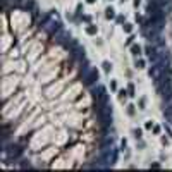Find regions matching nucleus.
<instances>
[{
    "label": "nucleus",
    "instance_id": "obj_14",
    "mask_svg": "<svg viewBox=\"0 0 172 172\" xmlns=\"http://www.w3.org/2000/svg\"><path fill=\"white\" fill-rule=\"evenodd\" d=\"M127 112H129V114H131V115H133V114H134V109H133V105H131V107H129V109H127Z\"/></svg>",
    "mask_w": 172,
    "mask_h": 172
},
{
    "label": "nucleus",
    "instance_id": "obj_10",
    "mask_svg": "<svg viewBox=\"0 0 172 172\" xmlns=\"http://www.w3.org/2000/svg\"><path fill=\"white\" fill-rule=\"evenodd\" d=\"M136 67H145V62H143V60H138V62H136Z\"/></svg>",
    "mask_w": 172,
    "mask_h": 172
},
{
    "label": "nucleus",
    "instance_id": "obj_8",
    "mask_svg": "<svg viewBox=\"0 0 172 172\" xmlns=\"http://www.w3.org/2000/svg\"><path fill=\"white\" fill-rule=\"evenodd\" d=\"M107 17H114V9H107Z\"/></svg>",
    "mask_w": 172,
    "mask_h": 172
},
{
    "label": "nucleus",
    "instance_id": "obj_9",
    "mask_svg": "<svg viewBox=\"0 0 172 172\" xmlns=\"http://www.w3.org/2000/svg\"><path fill=\"white\" fill-rule=\"evenodd\" d=\"M103 69L109 72V71H110V64H109V62H103Z\"/></svg>",
    "mask_w": 172,
    "mask_h": 172
},
{
    "label": "nucleus",
    "instance_id": "obj_11",
    "mask_svg": "<svg viewBox=\"0 0 172 172\" xmlns=\"http://www.w3.org/2000/svg\"><path fill=\"white\" fill-rule=\"evenodd\" d=\"M124 29H126L127 33H131V29H133V28H131V24H126V26H124Z\"/></svg>",
    "mask_w": 172,
    "mask_h": 172
},
{
    "label": "nucleus",
    "instance_id": "obj_5",
    "mask_svg": "<svg viewBox=\"0 0 172 172\" xmlns=\"http://www.w3.org/2000/svg\"><path fill=\"white\" fill-rule=\"evenodd\" d=\"M131 53H133V55H140V53H141L140 45H133V48H131Z\"/></svg>",
    "mask_w": 172,
    "mask_h": 172
},
{
    "label": "nucleus",
    "instance_id": "obj_2",
    "mask_svg": "<svg viewBox=\"0 0 172 172\" xmlns=\"http://www.w3.org/2000/svg\"><path fill=\"white\" fill-rule=\"evenodd\" d=\"M9 153H10L12 158H16V157H19L21 153H22V148H21V146H12V150H10Z\"/></svg>",
    "mask_w": 172,
    "mask_h": 172
},
{
    "label": "nucleus",
    "instance_id": "obj_4",
    "mask_svg": "<svg viewBox=\"0 0 172 172\" xmlns=\"http://www.w3.org/2000/svg\"><path fill=\"white\" fill-rule=\"evenodd\" d=\"M67 38H71V36H69L67 33H60V34H57V36H55V40H57L59 43H64V41H65Z\"/></svg>",
    "mask_w": 172,
    "mask_h": 172
},
{
    "label": "nucleus",
    "instance_id": "obj_6",
    "mask_svg": "<svg viewBox=\"0 0 172 172\" xmlns=\"http://www.w3.org/2000/svg\"><path fill=\"white\" fill-rule=\"evenodd\" d=\"M88 33H90V34H95V33H96V28H95V26H90V28H88Z\"/></svg>",
    "mask_w": 172,
    "mask_h": 172
},
{
    "label": "nucleus",
    "instance_id": "obj_12",
    "mask_svg": "<svg viewBox=\"0 0 172 172\" xmlns=\"http://www.w3.org/2000/svg\"><path fill=\"white\" fill-rule=\"evenodd\" d=\"M140 109H145V98H141V100H140Z\"/></svg>",
    "mask_w": 172,
    "mask_h": 172
},
{
    "label": "nucleus",
    "instance_id": "obj_13",
    "mask_svg": "<svg viewBox=\"0 0 172 172\" xmlns=\"http://www.w3.org/2000/svg\"><path fill=\"white\" fill-rule=\"evenodd\" d=\"M119 98L124 100V98H126V91H121V93H119Z\"/></svg>",
    "mask_w": 172,
    "mask_h": 172
},
{
    "label": "nucleus",
    "instance_id": "obj_3",
    "mask_svg": "<svg viewBox=\"0 0 172 172\" xmlns=\"http://www.w3.org/2000/svg\"><path fill=\"white\" fill-rule=\"evenodd\" d=\"M164 102H165V103H171L172 102V90H167V91H164Z\"/></svg>",
    "mask_w": 172,
    "mask_h": 172
},
{
    "label": "nucleus",
    "instance_id": "obj_15",
    "mask_svg": "<svg viewBox=\"0 0 172 172\" xmlns=\"http://www.w3.org/2000/svg\"><path fill=\"white\" fill-rule=\"evenodd\" d=\"M88 2H90V3H93V2H95V0H88Z\"/></svg>",
    "mask_w": 172,
    "mask_h": 172
},
{
    "label": "nucleus",
    "instance_id": "obj_1",
    "mask_svg": "<svg viewBox=\"0 0 172 172\" xmlns=\"http://www.w3.org/2000/svg\"><path fill=\"white\" fill-rule=\"evenodd\" d=\"M83 78H84V84H86V86H90V84L96 83V79H98V72H96L95 69H90Z\"/></svg>",
    "mask_w": 172,
    "mask_h": 172
},
{
    "label": "nucleus",
    "instance_id": "obj_7",
    "mask_svg": "<svg viewBox=\"0 0 172 172\" xmlns=\"http://www.w3.org/2000/svg\"><path fill=\"white\" fill-rule=\"evenodd\" d=\"M134 138H141V129H134Z\"/></svg>",
    "mask_w": 172,
    "mask_h": 172
}]
</instances>
